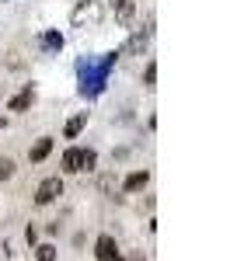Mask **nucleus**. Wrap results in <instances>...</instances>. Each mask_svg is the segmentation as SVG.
Masks as SVG:
<instances>
[{
    "label": "nucleus",
    "instance_id": "obj_1",
    "mask_svg": "<svg viewBox=\"0 0 251 261\" xmlns=\"http://www.w3.org/2000/svg\"><path fill=\"white\" fill-rule=\"evenodd\" d=\"M60 195H63V178H60V174L42 178L39 188H35V205H49V202H56Z\"/></svg>",
    "mask_w": 251,
    "mask_h": 261
},
{
    "label": "nucleus",
    "instance_id": "obj_2",
    "mask_svg": "<svg viewBox=\"0 0 251 261\" xmlns=\"http://www.w3.org/2000/svg\"><path fill=\"white\" fill-rule=\"evenodd\" d=\"M32 105H35V87H32V84H24L18 94L7 101V112H28Z\"/></svg>",
    "mask_w": 251,
    "mask_h": 261
},
{
    "label": "nucleus",
    "instance_id": "obj_3",
    "mask_svg": "<svg viewBox=\"0 0 251 261\" xmlns=\"http://www.w3.org/2000/svg\"><path fill=\"white\" fill-rule=\"evenodd\" d=\"M115 254H119L115 237H112V233H102V237L94 241V258H98V261H108V258H115Z\"/></svg>",
    "mask_w": 251,
    "mask_h": 261
},
{
    "label": "nucleus",
    "instance_id": "obj_4",
    "mask_svg": "<svg viewBox=\"0 0 251 261\" xmlns=\"http://www.w3.org/2000/svg\"><path fill=\"white\" fill-rule=\"evenodd\" d=\"M49 153H53V136H39V140L28 146V161L32 164H42Z\"/></svg>",
    "mask_w": 251,
    "mask_h": 261
},
{
    "label": "nucleus",
    "instance_id": "obj_5",
    "mask_svg": "<svg viewBox=\"0 0 251 261\" xmlns=\"http://www.w3.org/2000/svg\"><path fill=\"white\" fill-rule=\"evenodd\" d=\"M146 185H150V171H133V174H126V181H122V192H143Z\"/></svg>",
    "mask_w": 251,
    "mask_h": 261
},
{
    "label": "nucleus",
    "instance_id": "obj_6",
    "mask_svg": "<svg viewBox=\"0 0 251 261\" xmlns=\"http://www.w3.org/2000/svg\"><path fill=\"white\" fill-rule=\"evenodd\" d=\"M84 125H87V112H77L73 119L66 122V129H63V136H66V140H77V136L84 133Z\"/></svg>",
    "mask_w": 251,
    "mask_h": 261
},
{
    "label": "nucleus",
    "instance_id": "obj_7",
    "mask_svg": "<svg viewBox=\"0 0 251 261\" xmlns=\"http://www.w3.org/2000/svg\"><path fill=\"white\" fill-rule=\"evenodd\" d=\"M112 11H115V18L122 21V24H129L133 14H136V4L133 0H112Z\"/></svg>",
    "mask_w": 251,
    "mask_h": 261
},
{
    "label": "nucleus",
    "instance_id": "obj_8",
    "mask_svg": "<svg viewBox=\"0 0 251 261\" xmlns=\"http://www.w3.org/2000/svg\"><path fill=\"white\" fill-rule=\"evenodd\" d=\"M63 171L66 174H81V146H70L63 153Z\"/></svg>",
    "mask_w": 251,
    "mask_h": 261
},
{
    "label": "nucleus",
    "instance_id": "obj_9",
    "mask_svg": "<svg viewBox=\"0 0 251 261\" xmlns=\"http://www.w3.org/2000/svg\"><path fill=\"white\" fill-rule=\"evenodd\" d=\"M81 171H87V174H91V171H98V150H91V146L81 150Z\"/></svg>",
    "mask_w": 251,
    "mask_h": 261
},
{
    "label": "nucleus",
    "instance_id": "obj_10",
    "mask_svg": "<svg viewBox=\"0 0 251 261\" xmlns=\"http://www.w3.org/2000/svg\"><path fill=\"white\" fill-rule=\"evenodd\" d=\"M42 45H45L49 53H60L63 49V35L60 32H45V35H42Z\"/></svg>",
    "mask_w": 251,
    "mask_h": 261
},
{
    "label": "nucleus",
    "instance_id": "obj_11",
    "mask_svg": "<svg viewBox=\"0 0 251 261\" xmlns=\"http://www.w3.org/2000/svg\"><path fill=\"white\" fill-rule=\"evenodd\" d=\"M35 258H39V261H56L60 254H56L53 244H39V247H35Z\"/></svg>",
    "mask_w": 251,
    "mask_h": 261
},
{
    "label": "nucleus",
    "instance_id": "obj_12",
    "mask_svg": "<svg viewBox=\"0 0 251 261\" xmlns=\"http://www.w3.org/2000/svg\"><path fill=\"white\" fill-rule=\"evenodd\" d=\"M154 81H157V63L150 60V63H146V70H143V87H154Z\"/></svg>",
    "mask_w": 251,
    "mask_h": 261
},
{
    "label": "nucleus",
    "instance_id": "obj_13",
    "mask_svg": "<svg viewBox=\"0 0 251 261\" xmlns=\"http://www.w3.org/2000/svg\"><path fill=\"white\" fill-rule=\"evenodd\" d=\"M11 174H14V161H11V157H4V161H0V181L11 178Z\"/></svg>",
    "mask_w": 251,
    "mask_h": 261
},
{
    "label": "nucleus",
    "instance_id": "obj_14",
    "mask_svg": "<svg viewBox=\"0 0 251 261\" xmlns=\"http://www.w3.org/2000/svg\"><path fill=\"white\" fill-rule=\"evenodd\" d=\"M115 188V174H105L102 178V192H112Z\"/></svg>",
    "mask_w": 251,
    "mask_h": 261
},
{
    "label": "nucleus",
    "instance_id": "obj_15",
    "mask_svg": "<svg viewBox=\"0 0 251 261\" xmlns=\"http://www.w3.org/2000/svg\"><path fill=\"white\" fill-rule=\"evenodd\" d=\"M24 237H28V244H35V241H39V230H35V226H28V230H24Z\"/></svg>",
    "mask_w": 251,
    "mask_h": 261
},
{
    "label": "nucleus",
    "instance_id": "obj_16",
    "mask_svg": "<svg viewBox=\"0 0 251 261\" xmlns=\"http://www.w3.org/2000/svg\"><path fill=\"white\" fill-rule=\"evenodd\" d=\"M129 261H146V258H143V251H133V254H129Z\"/></svg>",
    "mask_w": 251,
    "mask_h": 261
},
{
    "label": "nucleus",
    "instance_id": "obj_17",
    "mask_svg": "<svg viewBox=\"0 0 251 261\" xmlns=\"http://www.w3.org/2000/svg\"><path fill=\"white\" fill-rule=\"evenodd\" d=\"M108 261H122V254H115V258H108Z\"/></svg>",
    "mask_w": 251,
    "mask_h": 261
},
{
    "label": "nucleus",
    "instance_id": "obj_18",
    "mask_svg": "<svg viewBox=\"0 0 251 261\" xmlns=\"http://www.w3.org/2000/svg\"><path fill=\"white\" fill-rule=\"evenodd\" d=\"M0 94H4V87H0Z\"/></svg>",
    "mask_w": 251,
    "mask_h": 261
}]
</instances>
